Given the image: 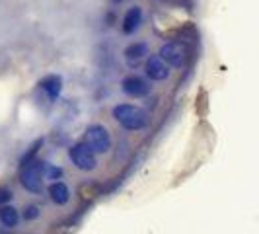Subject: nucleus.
<instances>
[{"label": "nucleus", "mask_w": 259, "mask_h": 234, "mask_svg": "<svg viewBox=\"0 0 259 234\" xmlns=\"http://www.w3.org/2000/svg\"><path fill=\"white\" fill-rule=\"evenodd\" d=\"M113 117L119 125H123L125 129L129 131H139L146 127L148 123V117L144 113L141 107L131 104H119L113 107Z\"/></svg>", "instance_id": "1"}, {"label": "nucleus", "mask_w": 259, "mask_h": 234, "mask_svg": "<svg viewBox=\"0 0 259 234\" xmlns=\"http://www.w3.org/2000/svg\"><path fill=\"white\" fill-rule=\"evenodd\" d=\"M20 183L31 193H39L43 187V162H39L37 158L29 160L26 164H22L20 170Z\"/></svg>", "instance_id": "2"}, {"label": "nucleus", "mask_w": 259, "mask_h": 234, "mask_svg": "<svg viewBox=\"0 0 259 234\" xmlns=\"http://www.w3.org/2000/svg\"><path fill=\"white\" fill-rule=\"evenodd\" d=\"M84 144L90 148L94 154H104L111 148V137L104 125H90L86 129Z\"/></svg>", "instance_id": "3"}, {"label": "nucleus", "mask_w": 259, "mask_h": 234, "mask_svg": "<svg viewBox=\"0 0 259 234\" xmlns=\"http://www.w3.org/2000/svg\"><path fill=\"white\" fill-rule=\"evenodd\" d=\"M68 158L72 160V164L82 172H92V170L98 166V160L96 154L92 152L90 148L84 143H78L74 146L68 148Z\"/></svg>", "instance_id": "4"}, {"label": "nucleus", "mask_w": 259, "mask_h": 234, "mask_svg": "<svg viewBox=\"0 0 259 234\" xmlns=\"http://www.w3.org/2000/svg\"><path fill=\"white\" fill-rule=\"evenodd\" d=\"M160 61L164 65L176 66V68H182L187 61V51L182 43H164L160 47V53H158Z\"/></svg>", "instance_id": "5"}, {"label": "nucleus", "mask_w": 259, "mask_h": 234, "mask_svg": "<svg viewBox=\"0 0 259 234\" xmlns=\"http://www.w3.org/2000/svg\"><path fill=\"white\" fill-rule=\"evenodd\" d=\"M148 90H150V86L141 76L131 74V76H127L123 80V92L127 96H131V98H143V96L148 94Z\"/></svg>", "instance_id": "6"}, {"label": "nucleus", "mask_w": 259, "mask_h": 234, "mask_svg": "<svg viewBox=\"0 0 259 234\" xmlns=\"http://www.w3.org/2000/svg\"><path fill=\"white\" fill-rule=\"evenodd\" d=\"M146 74L150 80H166L169 76V70H168V65H164L162 61H160V57H150L148 59V63H146Z\"/></svg>", "instance_id": "7"}, {"label": "nucleus", "mask_w": 259, "mask_h": 234, "mask_svg": "<svg viewBox=\"0 0 259 234\" xmlns=\"http://www.w3.org/2000/svg\"><path fill=\"white\" fill-rule=\"evenodd\" d=\"M141 22H143V10L139 6L131 8L123 18V31L125 33H135V29H139Z\"/></svg>", "instance_id": "8"}, {"label": "nucleus", "mask_w": 259, "mask_h": 234, "mask_svg": "<svg viewBox=\"0 0 259 234\" xmlns=\"http://www.w3.org/2000/svg\"><path fill=\"white\" fill-rule=\"evenodd\" d=\"M49 197L55 205H66L70 199V191L66 187V183L63 182H53L49 185Z\"/></svg>", "instance_id": "9"}, {"label": "nucleus", "mask_w": 259, "mask_h": 234, "mask_svg": "<svg viewBox=\"0 0 259 234\" xmlns=\"http://www.w3.org/2000/svg\"><path fill=\"white\" fill-rule=\"evenodd\" d=\"M41 88L47 92V96H49V100L55 102L57 98H59V94L63 90V80L61 76H57V74H53V76H47L41 80Z\"/></svg>", "instance_id": "10"}, {"label": "nucleus", "mask_w": 259, "mask_h": 234, "mask_svg": "<svg viewBox=\"0 0 259 234\" xmlns=\"http://www.w3.org/2000/svg\"><path fill=\"white\" fill-rule=\"evenodd\" d=\"M0 222H2L6 228L18 226V222H20V213H18V209H14L12 205H2V207H0Z\"/></svg>", "instance_id": "11"}, {"label": "nucleus", "mask_w": 259, "mask_h": 234, "mask_svg": "<svg viewBox=\"0 0 259 234\" xmlns=\"http://www.w3.org/2000/svg\"><path fill=\"white\" fill-rule=\"evenodd\" d=\"M148 53V47H146V43H133L127 47V51H125V57H127V61H129L131 65L133 63H137V61H141L144 55Z\"/></svg>", "instance_id": "12"}, {"label": "nucleus", "mask_w": 259, "mask_h": 234, "mask_svg": "<svg viewBox=\"0 0 259 234\" xmlns=\"http://www.w3.org/2000/svg\"><path fill=\"white\" fill-rule=\"evenodd\" d=\"M61 176H63V168H59V166H49V164L43 162V178H45V180L57 182Z\"/></svg>", "instance_id": "13"}, {"label": "nucleus", "mask_w": 259, "mask_h": 234, "mask_svg": "<svg viewBox=\"0 0 259 234\" xmlns=\"http://www.w3.org/2000/svg\"><path fill=\"white\" fill-rule=\"evenodd\" d=\"M39 215H41V209L37 205H29V207L24 211V219L26 221H33V219H37Z\"/></svg>", "instance_id": "14"}, {"label": "nucleus", "mask_w": 259, "mask_h": 234, "mask_svg": "<svg viewBox=\"0 0 259 234\" xmlns=\"http://www.w3.org/2000/svg\"><path fill=\"white\" fill-rule=\"evenodd\" d=\"M10 199H12V191L2 187V189H0V207H2V205H8Z\"/></svg>", "instance_id": "15"}]
</instances>
